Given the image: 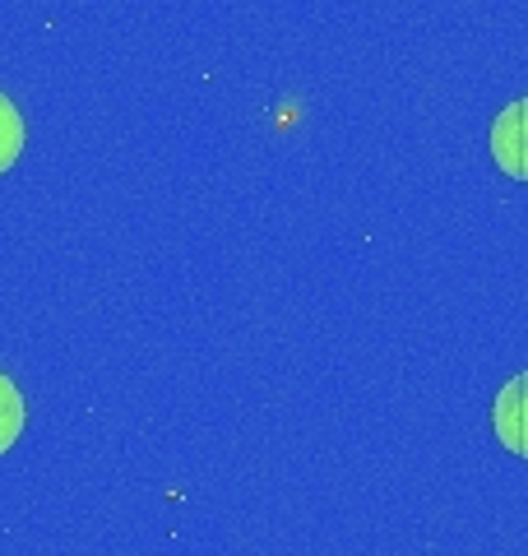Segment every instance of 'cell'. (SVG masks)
<instances>
[{
    "mask_svg": "<svg viewBox=\"0 0 528 556\" xmlns=\"http://www.w3.org/2000/svg\"><path fill=\"white\" fill-rule=\"evenodd\" d=\"M20 153H24V116L5 93H0V172H10L20 163Z\"/></svg>",
    "mask_w": 528,
    "mask_h": 556,
    "instance_id": "cell-4",
    "label": "cell"
},
{
    "mask_svg": "<svg viewBox=\"0 0 528 556\" xmlns=\"http://www.w3.org/2000/svg\"><path fill=\"white\" fill-rule=\"evenodd\" d=\"M491 153L505 177L528 181V98H515L491 126Z\"/></svg>",
    "mask_w": 528,
    "mask_h": 556,
    "instance_id": "cell-1",
    "label": "cell"
},
{
    "mask_svg": "<svg viewBox=\"0 0 528 556\" xmlns=\"http://www.w3.org/2000/svg\"><path fill=\"white\" fill-rule=\"evenodd\" d=\"M491 427H496V437L510 455L528 459V371L510 376L501 386L496 408H491Z\"/></svg>",
    "mask_w": 528,
    "mask_h": 556,
    "instance_id": "cell-2",
    "label": "cell"
},
{
    "mask_svg": "<svg viewBox=\"0 0 528 556\" xmlns=\"http://www.w3.org/2000/svg\"><path fill=\"white\" fill-rule=\"evenodd\" d=\"M20 431H24V394L5 371H0V455L20 441Z\"/></svg>",
    "mask_w": 528,
    "mask_h": 556,
    "instance_id": "cell-3",
    "label": "cell"
}]
</instances>
